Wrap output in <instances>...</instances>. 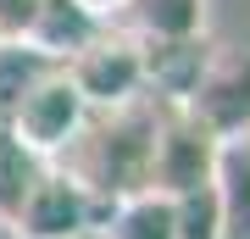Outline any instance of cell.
<instances>
[{"label": "cell", "instance_id": "1", "mask_svg": "<svg viewBox=\"0 0 250 239\" xmlns=\"http://www.w3.org/2000/svg\"><path fill=\"white\" fill-rule=\"evenodd\" d=\"M150 161H156V100L139 95V100H128V106L89 111L83 128L72 133V145L50 161V167L67 173L72 184L106 212V206L150 189Z\"/></svg>", "mask_w": 250, "mask_h": 239}, {"label": "cell", "instance_id": "2", "mask_svg": "<svg viewBox=\"0 0 250 239\" xmlns=\"http://www.w3.org/2000/svg\"><path fill=\"white\" fill-rule=\"evenodd\" d=\"M83 117H89V106H83V95L72 89V78L62 72V62H50L45 72H39L34 84L22 89V100L11 106L6 117V133L22 145L28 156L39 161H56L72 145V133L83 128Z\"/></svg>", "mask_w": 250, "mask_h": 239}, {"label": "cell", "instance_id": "3", "mask_svg": "<svg viewBox=\"0 0 250 239\" xmlns=\"http://www.w3.org/2000/svg\"><path fill=\"white\" fill-rule=\"evenodd\" d=\"M62 72L72 78V89L83 95L89 111H111V106H128V100L145 95V50L123 28H95L62 62Z\"/></svg>", "mask_w": 250, "mask_h": 239}, {"label": "cell", "instance_id": "4", "mask_svg": "<svg viewBox=\"0 0 250 239\" xmlns=\"http://www.w3.org/2000/svg\"><path fill=\"white\" fill-rule=\"evenodd\" d=\"M223 145L189 117L178 100H156V161H150V189L156 195H189L200 184H217Z\"/></svg>", "mask_w": 250, "mask_h": 239}, {"label": "cell", "instance_id": "5", "mask_svg": "<svg viewBox=\"0 0 250 239\" xmlns=\"http://www.w3.org/2000/svg\"><path fill=\"white\" fill-rule=\"evenodd\" d=\"M217 145H239L250 133V50H206L195 89L178 100Z\"/></svg>", "mask_w": 250, "mask_h": 239}, {"label": "cell", "instance_id": "6", "mask_svg": "<svg viewBox=\"0 0 250 239\" xmlns=\"http://www.w3.org/2000/svg\"><path fill=\"white\" fill-rule=\"evenodd\" d=\"M95 217H100V206L83 195L67 173H56L45 161L34 195L22 200L17 222H11V234L17 239H83V234H95Z\"/></svg>", "mask_w": 250, "mask_h": 239}, {"label": "cell", "instance_id": "7", "mask_svg": "<svg viewBox=\"0 0 250 239\" xmlns=\"http://www.w3.org/2000/svg\"><path fill=\"white\" fill-rule=\"evenodd\" d=\"M117 28L139 44H195L206 34V0H128Z\"/></svg>", "mask_w": 250, "mask_h": 239}, {"label": "cell", "instance_id": "8", "mask_svg": "<svg viewBox=\"0 0 250 239\" xmlns=\"http://www.w3.org/2000/svg\"><path fill=\"white\" fill-rule=\"evenodd\" d=\"M100 217H106V228H95L100 239H172V195H156V189L117 200Z\"/></svg>", "mask_w": 250, "mask_h": 239}, {"label": "cell", "instance_id": "9", "mask_svg": "<svg viewBox=\"0 0 250 239\" xmlns=\"http://www.w3.org/2000/svg\"><path fill=\"white\" fill-rule=\"evenodd\" d=\"M217 200H223V239H250V156L228 145L217 161Z\"/></svg>", "mask_w": 250, "mask_h": 239}, {"label": "cell", "instance_id": "10", "mask_svg": "<svg viewBox=\"0 0 250 239\" xmlns=\"http://www.w3.org/2000/svg\"><path fill=\"white\" fill-rule=\"evenodd\" d=\"M39 173H45V161L28 156L22 145L0 128V228H11V222H17L22 200L34 195V184H39Z\"/></svg>", "mask_w": 250, "mask_h": 239}, {"label": "cell", "instance_id": "11", "mask_svg": "<svg viewBox=\"0 0 250 239\" xmlns=\"http://www.w3.org/2000/svg\"><path fill=\"white\" fill-rule=\"evenodd\" d=\"M172 239H223V200L217 184H200L172 200Z\"/></svg>", "mask_w": 250, "mask_h": 239}, {"label": "cell", "instance_id": "12", "mask_svg": "<svg viewBox=\"0 0 250 239\" xmlns=\"http://www.w3.org/2000/svg\"><path fill=\"white\" fill-rule=\"evenodd\" d=\"M45 0H0V44H34Z\"/></svg>", "mask_w": 250, "mask_h": 239}, {"label": "cell", "instance_id": "13", "mask_svg": "<svg viewBox=\"0 0 250 239\" xmlns=\"http://www.w3.org/2000/svg\"><path fill=\"white\" fill-rule=\"evenodd\" d=\"M67 6L78 11L83 22H95V28H117V17H123L128 0H67Z\"/></svg>", "mask_w": 250, "mask_h": 239}, {"label": "cell", "instance_id": "14", "mask_svg": "<svg viewBox=\"0 0 250 239\" xmlns=\"http://www.w3.org/2000/svg\"><path fill=\"white\" fill-rule=\"evenodd\" d=\"M83 239H100V234H83Z\"/></svg>", "mask_w": 250, "mask_h": 239}]
</instances>
